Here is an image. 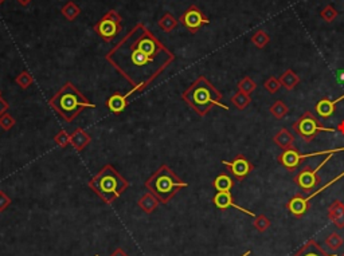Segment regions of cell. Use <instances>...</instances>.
<instances>
[{"instance_id": "74e56055", "label": "cell", "mask_w": 344, "mask_h": 256, "mask_svg": "<svg viewBox=\"0 0 344 256\" xmlns=\"http://www.w3.org/2000/svg\"><path fill=\"white\" fill-rule=\"evenodd\" d=\"M8 109H10V105L3 97H0V116H3L6 113H8Z\"/></svg>"}, {"instance_id": "8d00e7d4", "label": "cell", "mask_w": 344, "mask_h": 256, "mask_svg": "<svg viewBox=\"0 0 344 256\" xmlns=\"http://www.w3.org/2000/svg\"><path fill=\"white\" fill-rule=\"evenodd\" d=\"M10 205H11V197L0 189V213L4 212Z\"/></svg>"}, {"instance_id": "9c48e42d", "label": "cell", "mask_w": 344, "mask_h": 256, "mask_svg": "<svg viewBox=\"0 0 344 256\" xmlns=\"http://www.w3.org/2000/svg\"><path fill=\"white\" fill-rule=\"evenodd\" d=\"M332 156H333V153L332 154H328V156L325 157L324 160H323V162H320V164L317 165L316 168H312V166H304V168L301 169L300 172L297 173L296 176H295L293 181L296 183L297 187H299L303 192L311 193L313 189L320 185L321 177H320V175H319V172H320L321 169L324 168L325 164L331 160V157Z\"/></svg>"}, {"instance_id": "5bb4252c", "label": "cell", "mask_w": 344, "mask_h": 256, "mask_svg": "<svg viewBox=\"0 0 344 256\" xmlns=\"http://www.w3.org/2000/svg\"><path fill=\"white\" fill-rule=\"evenodd\" d=\"M289 213L296 219H301L305 213L308 212L309 209V201L307 197H304L300 193H297L293 197H291V200L286 204Z\"/></svg>"}, {"instance_id": "d590c367", "label": "cell", "mask_w": 344, "mask_h": 256, "mask_svg": "<svg viewBox=\"0 0 344 256\" xmlns=\"http://www.w3.org/2000/svg\"><path fill=\"white\" fill-rule=\"evenodd\" d=\"M343 177H344V172H341L340 175H339V176H336V177H335V179H332V180H329L328 183H327V184L323 185V187H321V188L317 189L316 192H313V193H311V195H308V196H307V199H308V201L312 200L313 197H316L317 195H320V193L324 192L325 189L329 188V187H331V185H333V184H335V183H337V181L340 180V179H343Z\"/></svg>"}, {"instance_id": "f35d334b", "label": "cell", "mask_w": 344, "mask_h": 256, "mask_svg": "<svg viewBox=\"0 0 344 256\" xmlns=\"http://www.w3.org/2000/svg\"><path fill=\"white\" fill-rule=\"evenodd\" d=\"M110 256H129V255L127 252H125L124 249L119 247V248H116V249H114V251H113L112 253H110Z\"/></svg>"}, {"instance_id": "277c9868", "label": "cell", "mask_w": 344, "mask_h": 256, "mask_svg": "<svg viewBox=\"0 0 344 256\" xmlns=\"http://www.w3.org/2000/svg\"><path fill=\"white\" fill-rule=\"evenodd\" d=\"M88 185L105 204L112 205L129 188V181L113 165L108 164L89 180Z\"/></svg>"}, {"instance_id": "4316f807", "label": "cell", "mask_w": 344, "mask_h": 256, "mask_svg": "<svg viewBox=\"0 0 344 256\" xmlns=\"http://www.w3.org/2000/svg\"><path fill=\"white\" fill-rule=\"evenodd\" d=\"M269 112H270V114H272L276 120H282V118L289 113V108L286 106V104H285L284 101L278 100L270 106Z\"/></svg>"}, {"instance_id": "7a4b0ae2", "label": "cell", "mask_w": 344, "mask_h": 256, "mask_svg": "<svg viewBox=\"0 0 344 256\" xmlns=\"http://www.w3.org/2000/svg\"><path fill=\"white\" fill-rule=\"evenodd\" d=\"M182 100L194 110L199 117H204L212 106L228 110L222 102L223 94L210 82L204 75L198 76L191 86H188L182 94Z\"/></svg>"}, {"instance_id": "60d3db41", "label": "cell", "mask_w": 344, "mask_h": 256, "mask_svg": "<svg viewBox=\"0 0 344 256\" xmlns=\"http://www.w3.org/2000/svg\"><path fill=\"white\" fill-rule=\"evenodd\" d=\"M250 253H252V251H250V249H248L246 252H244L241 256H249V255H250Z\"/></svg>"}, {"instance_id": "52a82bcc", "label": "cell", "mask_w": 344, "mask_h": 256, "mask_svg": "<svg viewBox=\"0 0 344 256\" xmlns=\"http://www.w3.org/2000/svg\"><path fill=\"white\" fill-rule=\"evenodd\" d=\"M121 22H123V19H121L120 14H119L116 10H109V11L106 12L94 26H93V31L96 32L101 39L109 43V42H112V40L120 34L121 30H123Z\"/></svg>"}, {"instance_id": "e575fe53", "label": "cell", "mask_w": 344, "mask_h": 256, "mask_svg": "<svg viewBox=\"0 0 344 256\" xmlns=\"http://www.w3.org/2000/svg\"><path fill=\"white\" fill-rule=\"evenodd\" d=\"M15 126V118L10 114V113H6L3 116H0V128L3 130H11L12 128Z\"/></svg>"}, {"instance_id": "cb8c5ba5", "label": "cell", "mask_w": 344, "mask_h": 256, "mask_svg": "<svg viewBox=\"0 0 344 256\" xmlns=\"http://www.w3.org/2000/svg\"><path fill=\"white\" fill-rule=\"evenodd\" d=\"M230 102H232L233 106H236L238 110H245L249 105L252 104V97L249 96V94H245V93L242 92H237L236 94L230 98Z\"/></svg>"}, {"instance_id": "6da1fadb", "label": "cell", "mask_w": 344, "mask_h": 256, "mask_svg": "<svg viewBox=\"0 0 344 256\" xmlns=\"http://www.w3.org/2000/svg\"><path fill=\"white\" fill-rule=\"evenodd\" d=\"M135 93H143L169 64L175 54L165 47L145 24L137 23L105 55Z\"/></svg>"}, {"instance_id": "484cf974", "label": "cell", "mask_w": 344, "mask_h": 256, "mask_svg": "<svg viewBox=\"0 0 344 256\" xmlns=\"http://www.w3.org/2000/svg\"><path fill=\"white\" fill-rule=\"evenodd\" d=\"M250 40H252V43L254 44L258 50H262V48H265L269 43H270V36H269L264 30H258V31H256L253 34Z\"/></svg>"}, {"instance_id": "836d02e7", "label": "cell", "mask_w": 344, "mask_h": 256, "mask_svg": "<svg viewBox=\"0 0 344 256\" xmlns=\"http://www.w3.org/2000/svg\"><path fill=\"white\" fill-rule=\"evenodd\" d=\"M54 141H55V144L60 146V148H66L68 145H70V134H69L65 129H62V130H60V132L56 133V136L54 137Z\"/></svg>"}, {"instance_id": "7bdbcfd3", "label": "cell", "mask_w": 344, "mask_h": 256, "mask_svg": "<svg viewBox=\"0 0 344 256\" xmlns=\"http://www.w3.org/2000/svg\"><path fill=\"white\" fill-rule=\"evenodd\" d=\"M4 2H6V0H0V6H2V4H3Z\"/></svg>"}, {"instance_id": "7c38bea8", "label": "cell", "mask_w": 344, "mask_h": 256, "mask_svg": "<svg viewBox=\"0 0 344 256\" xmlns=\"http://www.w3.org/2000/svg\"><path fill=\"white\" fill-rule=\"evenodd\" d=\"M212 204L215 205L218 209H220V211H226L228 208H236L237 211H240V212L245 213V215H248V216L253 217V219L257 216L254 212L237 204L234 199H233L232 192H216L215 196L212 197Z\"/></svg>"}, {"instance_id": "d6986e66", "label": "cell", "mask_w": 344, "mask_h": 256, "mask_svg": "<svg viewBox=\"0 0 344 256\" xmlns=\"http://www.w3.org/2000/svg\"><path fill=\"white\" fill-rule=\"evenodd\" d=\"M336 105H337L336 100L332 101L329 100V98H323V100L317 102L316 108L315 109H316V113L321 117V118L327 120V118H329L331 116H333V113L336 110Z\"/></svg>"}, {"instance_id": "ba28073f", "label": "cell", "mask_w": 344, "mask_h": 256, "mask_svg": "<svg viewBox=\"0 0 344 256\" xmlns=\"http://www.w3.org/2000/svg\"><path fill=\"white\" fill-rule=\"evenodd\" d=\"M339 152H344V146L341 148H335V149H327V150H320V152L315 153H307V154H301L299 150H297L295 146L289 149H284L282 152L280 153V156L277 157L278 160V164H281L282 166L293 172L299 168V165L301 164V161L305 160V158H309V157H317V156H328V154H336Z\"/></svg>"}, {"instance_id": "b9f144b4", "label": "cell", "mask_w": 344, "mask_h": 256, "mask_svg": "<svg viewBox=\"0 0 344 256\" xmlns=\"http://www.w3.org/2000/svg\"><path fill=\"white\" fill-rule=\"evenodd\" d=\"M341 100H344V94H343V96H341V97H339V98H337L336 101H337V102H340Z\"/></svg>"}, {"instance_id": "30bf717a", "label": "cell", "mask_w": 344, "mask_h": 256, "mask_svg": "<svg viewBox=\"0 0 344 256\" xmlns=\"http://www.w3.org/2000/svg\"><path fill=\"white\" fill-rule=\"evenodd\" d=\"M179 22L183 24L184 27L187 28L191 34H196L199 28L210 23V19L204 15L203 12L200 11L199 7H196L195 4H192L186 10V11L180 15Z\"/></svg>"}, {"instance_id": "5b68a950", "label": "cell", "mask_w": 344, "mask_h": 256, "mask_svg": "<svg viewBox=\"0 0 344 256\" xmlns=\"http://www.w3.org/2000/svg\"><path fill=\"white\" fill-rule=\"evenodd\" d=\"M145 188L156 197L159 203L167 204L180 189L187 188L188 183L176 176L168 165H160L156 172L151 175L148 180L144 183Z\"/></svg>"}, {"instance_id": "ee69618b", "label": "cell", "mask_w": 344, "mask_h": 256, "mask_svg": "<svg viewBox=\"0 0 344 256\" xmlns=\"http://www.w3.org/2000/svg\"><path fill=\"white\" fill-rule=\"evenodd\" d=\"M0 97H2V92H0Z\"/></svg>"}, {"instance_id": "ab89813d", "label": "cell", "mask_w": 344, "mask_h": 256, "mask_svg": "<svg viewBox=\"0 0 344 256\" xmlns=\"http://www.w3.org/2000/svg\"><path fill=\"white\" fill-rule=\"evenodd\" d=\"M18 3L20 4V6H23V7H26V6H28V4L31 3L32 0H16Z\"/></svg>"}, {"instance_id": "f546056e", "label": "cell", "mask_w": 344, "mask_h": 256, "mask_svg": "<svg viewBox=\"0 0 344 256\" xmlns=\"http://www.w3.org/2000/svg\"><path fill=\"white\" fill-rule=\"evenodd\" d=\"M325 245L332 251H337L343 245V237L336 232H332L325 239Z\"/></svg>"}, {"instance_id": "603a6c76", "label": "cell", "mask_w": 344, "mask_h": 256, "mask_svg": "<svg viewBox=\"0 0 344 256\" xmlns=\"http://www.w3.org/2000/svg\"><path fill=\"white\" fill-rule=\"evenodd\" d=\"M157 24H159V27H160L163 31L171 32L178 27L179 22H178V19H176L175 16L172 15L171 12H165L164 15L161 16L160 19H159Z\"/></svg>"}, {"instance_id": "8fae6325", "label": "cell", "mask_w": 344, "mask_h": 256, "mask_svg": "<svg viewBox=\"0 0 344 256\" xmlns=\"http://www.w3.org/2000/svg\"><path fill=\"white\" fill-rule=\"evenodd\" d=\"M222 164L230 169V172H232V175L237 181H244L250 175V172H253V169H254V165L242 153L237 154L232 161L222 160Z\"/></svg>"}, {"instance_id": "7402d4cb", "label": "cell", "mask_w": 344, "mask_h": 256, "mask_svg": "<svg viewBox=\"0 0 344 256\" xmlns=\"http://www.w3.org/2000/svg\"><path fill=\"white\" fill-rule=\"evenodd\" d=\"M137 205H139V208H140L143 212L152 213L153 211L157 208V205H159V200H157L156 197L153 196L152 193L149 192V193L143 195V196L139 199Z\"/></svg>"}, {"instance_id": "bcb514c9", "label": "cell", "mask_w": 344, "mask_h": 256, "mask_svg": "<svg viewBox=\"0 0 344 256\" xmlns=\"http://www.w3.org/2000/svg\"><path fill=\"white\" fill-rule=\"evenodd\" d=\"M96 256H98V255H96Z\"/></svg>"}, {"instance_id": "ffe728a7", "label": "cell", "mask_w": 344, "mask_h": 256, "mask_svg": "<svg viewBox=\"0 0 344 256\" xmlns=\"http://www.w3.org/2000/svg\"><path fill=\"white\" fill-rule=\"evenodd\" d=\"M234 180L226 173H220L212 181V187L215 188L216 192H230L234 188Z\"/></svg>"}, {"instance_id": "3957f363", "label": "cell", "mask_w": 344, "mask_h": 256, "mask_svg": "<svg viewBox=\"0 0 344 256\" xmlns=\"http://www.w3.org/2000/svg\"><path fill=\"white\" fill-rule=\"evenodd\" d=\"M48 105L66 122H73L86 109L97 108V105L90 102L72 82H66L60 92L50 98Z\"/></svg>"}, {"instance_id": "f6af8a7d", "label": "cell", "mask_w": 344, "mask_h": 256, "mask_svg": "<svg viewBox=\"0 0 344 256\" xmlns=\"http://www.w3.org/2000/svg\"><path fill=\"white\" fill-rule=\"evenodd\" d=\"M341 256H344V253H343V255H341Z\"/></svg>"}, {"instance_id": "83f0119b", "label": "cell", "mask_w": 344, "mask_h": 256, "mask_svg": "<svg viewBox=\"0 0 344 256\" xmlns=\"http://www.w3.org/2000/svg\"><path fill=\"white\" fill-rule=\"evenodd\" d=\"M257 89V83L250 78V76H244L242 79L238 82V92H242L245 94H252Z\"/></svg>"}, {"instance_id": "ac0fdd59", "label": "cell", "mask_w": 344, "mask_h": 256, "mask_svg": "<svg viewBox=\"0 0 344 256\" xmlns=\"http://www.w3.org/2000/svg\"><path fill=\"white\" fill-rule=\"evenodd\" d=\"M273 141H274V144H276L277 146H280L281 149H289L295 145L296 138H295V136H293L292 133L289 132L288 129L281 128L280 130L277 132L276 136L273 137Z\"/></svg>"}, {"instance_id": "d6a6232c", "label": "cell", "mask_w": 344, "mask_h": 256, "mask_svg": "<svg viewBox=\"0 0 344 256\" xmlns=\"http://www.w3.org/2000/svg\"><path fill=\"white\" fill-rule=\"evenodd\" d=\"M264 88L269 94H276V93L280 90L281 83L276 76H270V78H268V79L264 82Z\"/></svg>"}, {"instance_id": "2e32d148", "label": "cell", "mask_w": 344, "mask_h": 256, "mask_svg": "<svg viewBox=\"0 0 344 256\" xmlns=\"http://www.w3.org/2000/svg\"><path fill=\"white\" fill-rule=\"evenodd\" d=\"M292 256H337L335 253H328L325 249H323L320 245L317 244L315 239H309L301 248H299L297 252Z\"/></svg>"}, {"instance_id": "9a60e30c", "label": "cell", "mask_w": 344, "mask_h": 256, "mask_svg": "<svg viewBox=\"0 0 344 256\" xmlns=\"http://www.w3.org/2000/svg\"><path fill=\"white\" fill-rule=\"evenodd\" d=\"M328 219L337 229L344 228V203L333 200L328 207Z\"/></svg>"}, {"instance_id": "4dcf8cb0", "label": "cell", "mask_w": 344, "mask_h": 256, "mask_svg": "<svg viewBox=\"0 0 344 256\" xmlns=\"http://www.w3.org/2000/svg\"><path fill=\"white\" fill-rule=\"evenodd\" d=\"M320 16L323 18V20L327 22V23H332L333 20L339 16V11H337L333 6H331V4H327V6L321 10Z\"/></svg>"}, {"instance_id": "44dd1931", "label": "cell", "mask_w": 344, "mask_h": 256, "mask_svg": "<svg viewBox=\"0 0 344 256\" xmlns=\"http://www.w3.org/2000/svg\"><path fill=\"white\" fill-rule=\"evenodd\" d=\"M278 80H280V83L282 88H285L286 90H293L297 84L300 83V76L297 75L292 68H288V70H285V71L281 74L280 79Z\"/></svg>"}, {"instance_id": "e0dca14e", "label": "cell", "mask_w": 344, "mask_h": 256, "mask_svg": "<svg viewBox=\"0 0 344 256\" xmlns=\"http://www.w3.org/2000/svg\"><path fill=\"white\" fill-rule=\"evenodd\" d=\"M92 141V137L85 132L84 129H76L70 133V145L76 149L77 152H82Z\"/></svg>"}, {"instance_id": "4fadbf2b", "label": "cell", "mask_w": 344, "mask_h": 256, "mask_svg": "<svg viewBox=\"0 0 344 256\" xmlns=\"http://www.w3.org/2000/svg\"><path fill=\"white\" fill-rule=\"evenodd\" d=\"M133 94H135V93H133L132 90H129L127 94H123V93L120 92H114L112 96L106 100L105 105H106V108L109 109V112L117 116V114H121V113L127 109L129 97L133 96Z\"/></svg>"}, {"instance_id": "d4e9b609", "label": "cell", "mask_w": 344, "mask_h": 256, "mask_svg": "<svg viewBox=\"0 0 344 256\" xmlns=\"http://www.w3.org/2000/svg\"><path fill=\"white\" fill-rule=\"evenodd\" d=\"M61 14L66 18L68 20L73 22L77 19V16L81 14V8L77 6L73 0H69L68 3L65 4L64 7L61 8Z\"/></svg>"}, {"instance_id": "8992f818", "label": "cell", "mask_w": 344, "mask_h": 256, "mask_svg": "<svg viewBox=\"0 0 344 256\" xmlns=\"http://www.w3.org/2000/svg\"><path fill=\"white\" fill-rule=\"evenodd\" d=\"M293 132L305 142H311L316 138L320 133H333L336 129L327 128L313 116L311 112H305L299 120L292 125Z\"/></svg>"}, {"instance_id": "1f68e13d", "label": "cell", "mask_w": 344, "mask_h": 256, "mask_svg": "<svg viewBox=\"0 0 344 256\" xmlns=\"http://www.w3.org/2000/svg\"><path fill=\"white\" fill-rule=\"evenodd\" d=\"M253 225H254V228H256L258 232L264 233L265 231L272 225V223H270V220H269L265 215H258V216H256L253 219Z\"/></svg>"}, {"instance_id": "f1b7e54d", "label": "cell", "mask_w": 344, "mask_h": 256, "mask_svg": "<svg viewBox=\"0 0 344 256\" xmlns=\"http://www.w3.org/2000/svg\"><path fill=\"white\" fill-rule=\"evenodd\" d=\"M15 83L18 84V86H20V89L26 90V89H28L32 83H34V78H32V75L27 71V70H24V71H22L19 75L16 76Z\"/></svg>"}]
</instances>
